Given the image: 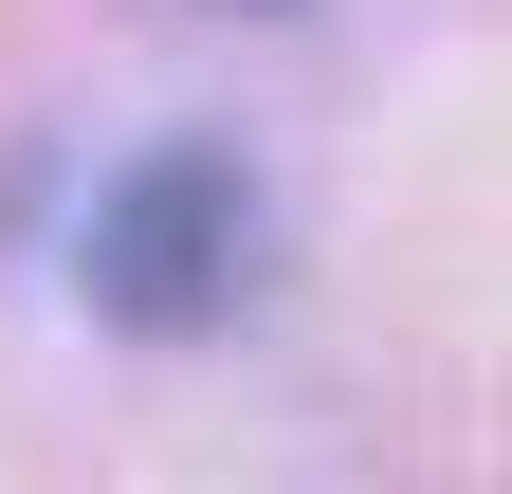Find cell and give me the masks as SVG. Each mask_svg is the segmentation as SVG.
<instances>
[{"label":"cell","instance_id":"1","mask_svg":"<svg viewBox=\"0 0 512 494\" xmlns=\"http://www.w3.org/2000/svg\"><path fill=\"white\" fill-rule=\"evenodd\" d=\"M92 312L110 330H147V348H183V330H220L238 312V275H256V165L238 147H147L92 202Z\"/></svg>","mask_w":512,"mask_h":494}]
</instances>
